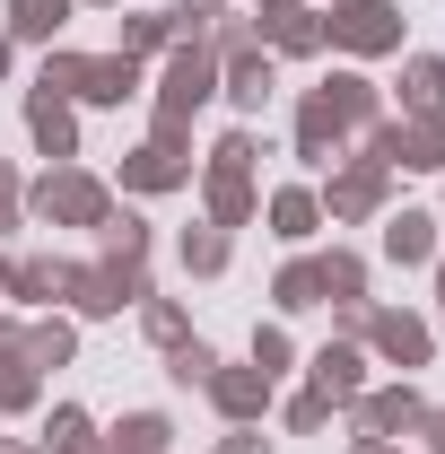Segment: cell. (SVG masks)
I'll list each match as a JSON object with an SVG mask.
<instances>
[{
    "label": "cell",
    "instance_id": "1",
    "mask_svg": "<svg viewBox=\"0 0 445 454\" xmlns=\"http://www.w3.org/2000/svg\"><path fill=\"white\" fill-rule=\"evenodd\" d=\"M18 201H27V219H35V227H88V236H97V227L113 219V192H105V175H88L79 158H70V167L27 175V192H18Z\"/></svg>",
    "mask_w": 445,
    "mask_h": 454
},
{
    "label": "cell",
    "instance_id": "2",
    "mask_svg": "<svg viewBox=\"0 0 445 454\" xmlns=\"http://www.w3.org/2000/svg\"><path fill=\"white\" fill-rule=\"evenodd\" d=\"M210 97H219V53H210V35H175V53L158 61V88H149V122H192Z\"/></svg>",
    "mask_w": 445,
    "mask_h": 454
},
{
    "label": "cell",
    "instance_id": "3",
    "mask_svg": "<svg viewBox=\"0 0 445 454\" xmlns=\"http://www.w3.org/2000/svg\"><path fill=\"white\" fill-rule=\"evenodd\" d=\"M315 201H324V219H332V227H367V219H385V210H393V167H385V158H367V149H340Z\"/></svg>",
    "mask_w": 445,
    "mask_h": 454
},
{
    "label": "cell",
    "instance_id": "4",
    "mask_svg": "<svg viewBox=\"0 0 445 454\" xmlns=\"http://www.w3.org/2000/svg\"><path fill=\"white\" fill-rule=\"evenodd\" d=\"M201 175V158H192V122H149V140L140 149H122V192H183Z\"/></svg>",
    "mask_w": 445,
    "mask_h": 454
},
{
    "label": "cell",
    "instance_id": "5",
    "mask_svg": "<svg viewBox=\"0 0 445 454\" xmlns=\"http://www.w3.org/2000/svg\"><path fill=\"white\" fill-rule=\"evenodd\" d=\"M402 35H410V18L393 0H332L324 9V44L340 61H385V53H402Z\"/></svg>",
    "mask_w": 445,
    "mask_h": 454
},
{
    "label": "cell",
    "instance_id": "6",
    "mask_svg": "<svg viewBox=\"0 0 445 454\" xmlns=\"http://www.w3.org/2000/svg\"><path fill=\"white\" fill-rule=\"evenodd\" d=\"M149 297V262H70V288H61V315L70 324H105L122 306Z\"/></svg>",
    "mask_w": 445,
    "mask_h": 454
},
{
    "label": "cell",
    "instance_id": "7",
    "mask_svg": "<svg viewBox=\"0 0 445 454\" xmlns=\"http://www.w3.org/2000/svg\"><path fill=\"white\" fill-rule=\"evenodd\" d=\"M358 349H367V358H385L393 376H419V367L437 358V324H428V315H410V306H367Z\"/></svg>",
    "mask_w": 445,
    "mask_h": 454
},
{
    "label": "cell",
    "instance_id": "8",
    "mask_svg": "<svg viewBox=\"0 0 445 454\" xmlns=\"http://www.w3.org/2000/svg\"><path fill=\"white\" fill-rule=\"evenodd\" d=\"M340 419H349V437H385V446H402V437H419L428 394H419L410 376H385V385H367L358 402H340Z\"/></svg>",
    "mask_w": 445,
    "mask_h": 454
},
{
    "label": "cell",
    "instance_id": "9",
    "mask_svg": "<svg viewBox=\"0 0 445 454\" xmlns=\"http://www.w3.org/2000/svg\"><path fill=\"white\" fill-rule=\"evenodd\" d=\"M358 149H367V158H385L393 175H445V114H402V122L385 114Z\"/></svg>",
    "mask_w": 445,
    "mask_h": 454
},
{
    "label": "cell",
    "instance_id": "10",
    "mask_svg": "<svg viewBox=\"0 0 445 454\" xmlns=\"http://www.w3.org/2000/svg\"><path fill=\"white\" fill-rule=\"evenodd\" d=\"M201 394H210V411H219L227 428H262V419H271V376H262V367H254V358H245V367H210V385H201Z\"/></svg>",
    "mask_w": 445,
    "mask_h": 454
},
{
    "label": "cell",
    "instance_id": "11",
    "mask_svg": "<svg viewBox=\"0 0 445 454\" xmlns=\"http://www.w3.org/2000/svg\"><path fill=\"white\" fill-rule=\"evenodd\" d=\"M131 97H149V61H131V53H88L79 61L70 106H131Z\"/></svg>",
    "mask_w": 445,
    "mask_h": 454
},
{
    "label": "cell",
    "instance_id": "12",
    "mask_svg": "<svg viewBox=\"0 0 445 454\" xmlns=\"http://www.w3.org/2000/svg\"><path fill=\"white\" fill-rule=\"evenodd\" d=\"M27 140H35V158L70 167V158H79V106L53 97V88H27Z\"/></svg>",
    "mask_w": 445,
    "mask_h": 454
},
{
    "label": "cell",
    "instance_id": "13",
    "mask_svg": "<svg viewBox=\"0 0 445 454\" xmlns=\"http://www.w3.org/2000/svg\"><path fill=\"white\" fill-rule=\"evenodd\" d=\"M61 288H70V262L61 254H9L0 262V297L9 306H35L44 315V306H61Z\"/></svg>",
    "mask_w": 445,
    "mask_h": 454
},
{
    "label": "cell",
    "instance_id": "14",
    "mask_svg": "<svg viewBox=\"0 0 445 454\" xmlns=\"http://www.w3.org/2000/svg\"><path fill=\"white\" fill-rule=\"evenodd\" d=\"M376 245H385L393 271H428L437 245H445V219L437 210H385V236H376Z\"/></svg>",
    "mask_w": 445,
    "mask_h": 454
},
{
    "label": "cell",
    "instance_id": "15",
    "mask_svg": "<svg viewBox=\"0 0 445 454\" xmlns=\"http://www.w3.org/2000/svg\"><path fill=\"white\" fill-rule=\"evenodd\" d=\"M254 18H262V53H271V61L332 53V44H324V9H254Z\"/></svg>",
    "mask_w": 445,
    "mask_h": 454
},
{
    "label": "cell",
    "instance_id": "16",
    "mask_svg": "<svg viewBox=\"0 0 445 454\" xmlns=\"http://www.w3.org/2000/svg\"><path fill=\"white\" fill-rule=\"evenodd\" d=\"M262 227H271L279 245H315L324 236V201H315V184H279V192H262Z\"/></svg>",
    "mask_w": 445,
    "mask_h": 454
},
{
    "label": "cell",
    "instance_id": "17",
    "mask_svg": "<svg viewBox=\"0 0 445 454\" xmlns=\"http://www.w3.org/2000/svg\"><path fill=\"white\" fill-rule=\"evenodd\" d=\"M306 385L332 394V402H358L367 385H376V376H367V349H358V340H324V349L306 358Z\"/></svg>",
    "mask_w": 445,
    "mask_h": 454
},
{
    "label": "cell",
    "instance_id": "18",
    "mask_svg": "<svg viewBox=\"0 0 445 454\" xmlns=\"http://www.w3.org/2000/svg\"><path fill=\"white\" fill-rule=\"evenodd\" d=\"M271 88H279V61H271V53H236V61H219V97L245 114V122L271 106Z\"/></svg>",
    "mask_w": 445,
    "mask_h": 454
},
{
    "label": "cell",
    "instance_id": "19",
    "mask_svg": "<svg viewBox=\"0 0 445 454\" xmlns=\"http://www.w3.org/2000/svg\"><path fill=\"white\" fill-rule=\"evenodd\" d=\"M35 454H105V428H97L79 402H53V411H44V437H35Z\"/></svg>",
    "mask_w": 445,
    "mask_h": 454
},
{
    "label": "cell",
    "instance_id": "20",
    "mask_svg": "<svg viewBox=\"0 0 445 454\" xmlns=\"http://www.w3.org/2000/svg\"><path fill=\"white\" fill-rule=\"evenodd\" d=\"M79 18V0H9V44H61V27Z\"/></svg>",
    "mask_w": 445,
    "mask_h": 454
},
{
    "label": "cell",
    "instance_id": "21",
    "mask_svg": "<svg viewBox=\"0 0 445 454\" xmlns=\"http://www.w3.org/2000/svg\"><path fill=\"white\" fill-rule=\"evenodd\" d=\"M324 306V271H315V254H288L271 271V315H315Z\"/></svg>",
    "mask_w": 445,
    "mask_h": 454
},
{
    "label": "cell",
    "instance_id": "22",
    "mask_svg": "<svg viewBox=\"0 0 445 454\" xmlns=\"http://www.w3.org/2000/svg\"><path fill=\"white\" fill-rule=\"evenodd\" d=\"M254 167H262V140H254V122L219 131V140H210V158H201V175H210V184H254Z\"/></svg>",
    "mask_w": 445,
    "mask_h": 454
},
{
    "label": "cell",
    "instance_id": "23",
    "mask_svg": "<svg viewBox=\"0 0 445 454\" xmlns=\"http://www.w3.org/2000/svg\"><path fill=\"white\" fill-rule=\"evenodd\" d=\"M315 271H324V306H367V254L358 245H324Z\"/></svg>",
    "mask_w": 445,
    "mask_h": 454
},
{
    "label": "cell",
    "instance_id": "24",
    "mask_svg": "<svg viewBox=\"0 0 445 454\" xmlns=\"http://www.w3.org/2000/svg\"><path fill=\"white\" fill-rule=\"evenodd\" d=\"M105 454H175V419L167 411H122L105 428Z\"/></svg>",
    "mask_w": 445,
    "mask_h": 454
},
{
    "label": "cell",
    "instance_id": "25",
    "mask_svg": "<svg viewBox=\"0 0 445 454\" xmlns=\"http://www.w3.org/2000/svg\"><path fill=\"white\" fill-rule=\"evenodd\" d=\"M175 262H183V271H192V280H219L227 262H236V236H227V227H183V236H175Z\"/></svg>",
    "mask_w": 445,
    "mask_h": 454
},
{
    "label": "cell",
    "instance_id": "26",
    "mask_svg": "<svg viewBox=\"0 0 445 454\" xmlns=\"http://www.w3.org/2000/svg\"><path fill=\"white\" fill-rule=\"evenodd\" d=\"M402 114H445V53H402Z\"/></svg>",
    "mask_w": 445,
    "mask_h": 454
},
{
    "label": "cell",
    "instance_id": "27",
    "mask_svg": "<svg viewBox=\"0 0 445 454\" xmlns=\"http://www.w3.org/2000/svg\"><path fill=\"white\" fill-rule=\"evenodd\" d=\"M113 53L167 61V53H175V9H122V44H113Z\"/></svg>",
    "mask_w": 445,
    "mask_h": 454
},
{
    "label": "cell",
    "instance_id": "28",
    "mask_svg": "<svg viewBox=\"0 0 445 454\" xmlns=\"http://www.w3.org/2000/svg\"><path fill=\"white\" fill-rule=\"evenodd\" d=\"M201 219L227 227V236L254 227V219H262V184H210V175H201Z\"/></svg>",
    "mask_w": 445,
    "mask_h": 454
},
{
    "label": "cell",
    "instance_id": "29",
    "mask_svg": "<svg viewBox=\"0 0 445 454\" xmlns=\"http://www.w3.org/2000/svg\"><path fill=\"white\" fill-rule=\"evenodd\" d=\"M27 358H35L44 376H53V367H70V358H79V324H70L61 306H44V315L27 324Z\"/></svg>",
    "mask_w": 445,
    "mask_h": 454
},
{
    "label": "cell",
    "instance_id": "30",
    "mask_svg": "<svg viewBox=\"0 0 445 454\" xmlns=\"http://www.w3.org/2000/svg\"><path fill=\"white\" fill-rule=\"evenodd\" d=\"M27 411H44V367L18 349V358H0V419H27Z\"/></svg>",
    "mask_w": 445,
    "mask_h": 454
},
{
    "label": "cell",
    "instance_id": "31",
    "mask_svg": "<svg viewBox=\"0 0 445 454\" xmlns=\"http://www.w3.org/2000/svg\"><path fill=\"white\" fill-rule=\"evenodd\" d=\"M149 245H158V236H149L140 210H113V219L97 227V262H149Z\"/></svg>",
    "mask_w": 445,
    "mask_h": 454
},
{
    "label": "cell",
    "instance_id": "32",
    "mask_svg": "<svg viewBox=\"0 0 445 454\" xmlns=\"http://www.w3.org/2000/svg\"><path fill=\"white\" fill-rule=\"evenodd\" d=\"M210 367H219V349H210L201 333H183V340L167 349V385H183V394H201V385H210Z\"/></svg>",
    "mask_w": 445,
    "mask_h": 454
},
{
    "label": "cell",
    "instance_id": "33",
    "mask_svg": "<svg viewBox=\"0 0 445 454\" xmlns=\"http://www.w3.org/2000/svg\"><path fill=\"white\" fill-rule=\"evenodd\" d=\"M131 315H140V333L158 340V349H175V340L192 333V315H183V297H158V288H149V297H140Z\"/></svg>",
    "mask_w": 445,
    "mask_h": 454
},
{
    "label": "cell",
    "instance_id": "34",
    "mask_svg": "<svg viewBox=\"0 0 445 454\" xmlns=\"http://www.w3.org/2000/svg\"><path fill=\"white\" fill-rule=\"evenodd\" d=\"M332 411H340L332 394H315V385H306V394H288V411H279V419H288L297 437H315V428H332Z\"/></svg>",
    "mask_w": 445,
    "mask_h": 454
},
{
    "label": "cell",
    "instance_id": "35",
    "mask_svg": "<svg viewBox=\"0 0 445 454\" xmlns=\"http://www.w3.org/2000/svg\"><path fill=\"white\" fill-rule=\"evenodd\" d=\"M254 367H262V376H288V367H297V349H288V333H279V324H254Z\"/></svg>",
    "mask_w": 445,
    "mask_h": 454
},
{
    "label": "cell",
    "instance_id": "36",
    "mask_svg": "<svg viewBox=\"0 0 445 454\" xmlns=\"http://www.w3.org/2000/svg\"><path fill=\"white\" fill-rule=\"evenodd\" d=\"M18 192H27V175L0 158V236H18V227H27V201H18Z\"/></svg>",
    "mask_w": 445,
    "mask_h": 454
},
{
    "label": "cell",
    "instance_id": "37",
    "mask_svg": "<svg viewBox=\"0 0 445 454\" xmlns=\"http://www.w3.org/2000/svg\"><path fill=\"white\" fill-rule=\"evenodd\" d=\"M210 454H271V437H262V428H227Z\"/></svg>",
    "mask_w": 445,
    "mask_h": 454
},
{
    "label": "cell",
    "instance_id": "38",
    "mask_svg": "<svg viewBox=\"0 0 445 454\" xmlns=\"http://www.w3.org/2000/svg\"><path fill=\"white\" fill-rule=\"evenodd\" d=\"M236 0H175V18H192V27H210V18H227Z\"/></svg>",
    "mask_w": 445,
    "mask_h": 454
},
{
    "label": "cell",
    "instance_id": "39",
    "mask_svg": "<svg viewBox=\"0 0 445 454\" xmlns=\"http://www.w3.org/2000/svg\"><path fill=\"white\" fill-rule=\"evenodd\" d=\"M419 437H428V454H445V402H428V419H419Z\"/></svg>",
    "mask_w": 445,
    "mask_h": 454
},
{
    "label": "cell",
    "instance_id": "40",
    "mask_svg": "<svg viewBox=\"0 0 445 454\" xmlns=\"http://www.w3.org/2000/svg\"><path fill=\"white\" fill-rule=\"evenodd\" d=\"M18 349H27V324H18V315H0V358H18Z\"/></svg>",
    "mask_w": 445,
    "mask_h": 454
},
{
    "label": "cell",
    "instance_id": "41",
    "mask_svg": "<svg viewBox=\"0 0 445 454\" xmlns=\"http://www.w3.org/2000/svg\"><path fill=\"white\" fill-rule=\"evenodd\" d=\"M349 454H410V446H385V437H349Z\"/></svg>",
    "mask_w": 445,
    "mask_h": 454
},
{
    "label": "cell",
    "instance_id": "42",
    "mask_svg": "<svg viewBox=\"0 0 445 454\" xmlns=\"http://www.w3.org/2000/svg\"><path fill=\"white\" fill-rule=\"evenodd\" d=\"M9 61H18V44H9V27H0V79H9Z\"/></svg>",
    "mask_w": 445,
    "mask_h": 454
},
{
    "label": "cell",
    "instance_id": "43",
    "mask_svg": "<svg viewBox=\"0 0 445 454\" xmlns=\"http://www.w3.org/2000/svg\"><path fill=\"white\" fill-rule=\"evenodd\" d=\"M0 454H35V446H27V437H0Z\"/></svg>",
    "mask_w": 445,
    "mask_h": 454
},
{
    "label": "cell",
    "instance_id": "44",
    "mask_svg": "<svg viewBox=\"0 0 445 454\" xmlns=\"http://www.w3.org/2000/svg\"><path fill=\"white\" fill-rule=\"evenodd\" d=\"M254 9H306V0H254Z\"/></svg>",
    "mask_w": 445,
    "mask_h": 454
},
{
    "label": "cell",
    "instance_id": "45",
    "mask_svg": "<svg viewBox=\"0 0 445 454\" xmlns=\"http://www.w3.org/2000/svg\"><path fill=\"white\" fill-rule=\"evenodd\" d=\"M79 9H122V0H79Z\"/></svg>",
    "mask_w": 445,
    "mask_h": 454
},
{
    "label": "cell",
    "instance_id": "46",
    "mask_svg": "<svg viewBox=\"0 0 445 454\" xmlns=\"http://www.w3.org/2000/svg\"><path fill=\"white\" fill-rule=\"evenodd\" d=\"M437 219H445V201H437Z\"/></svg>",
    "mask_w": 445,
    "mask_h": 454
}]
</instances>
